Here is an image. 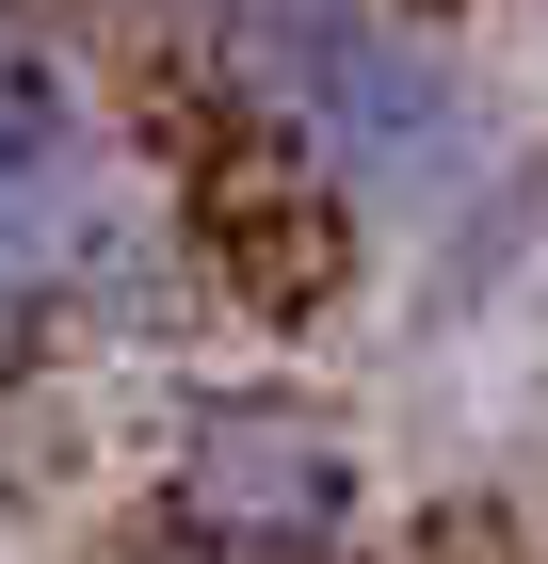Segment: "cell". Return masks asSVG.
Here are the masks:
<instances>
[{
    "label": "cell",
    "instance_id": "obj_2",
    "mask_svg": "<svg viewBox=\"0 0 548 564\" xmlns=\"http://www.w3.org/2000/svg\"><path fill=\"white\" fill-rule=\"evenodd\" d=\"M162 532H178V564H339V532H355L339 420L291 403V388L194 403L178 452H162Z\"/></svg>",
    "mask_w": 548,
    "mask_h": 564
},
{
    "label": "cell",
    "instance_id": "obj_1",
    "mask_svg": "<svg viewBox=\"0 0 548 564\" xmlns=\"http://www.w3.org/2000/svg\"><path fill=\"white\" fill-rule=\"evenodd\" d=\"M211 65L258 130L291 145L323 194L420 226L484 177V97L436 33H404L387 0H211Z\"/></svg>",
    "mask_w": 548,
    "mask_h": 564
},
{
    "label": "cell",
    "instance_id": "obj_3",
    "mask_svg": "<svg viewBox=\"0 0 548 564\" xmlns=\"http://www.w3.org/2000/svg\"><path fill=\"white\" fill-rule=\"evenodd\" d=\"M114 226L129 210H114V145H97L82 82L0 33V323L17 306H65L114 259Z\"/></svg>",
    "mask_w": 548,
    "mask_h": 564
}]
</instances>
